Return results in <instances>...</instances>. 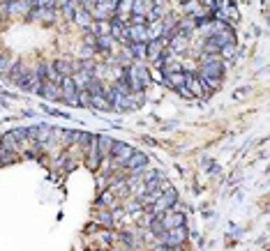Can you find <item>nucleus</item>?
I'll return each instance as SVG.
<instances>
[{
  "mask_svg": "<svg viewBox=\"0 0 270 251\" xmlns=\"http://www.w3.org/2000/svg\"><path fill=\"white\" fill-rule=\"evenodd\" d=\"M187 238H190V233H187L185 224L182 226H176V228H166L164 233L157 235V245H168V247H180L185 245Z\"/></svg>",
  "mask_w": 270,
  "mask_h": 251,
  "instance_id": "nucleus-1",
  "label": "nucleus"
},
{
  "mask_svg": "<svg viewBox=\"0 0 270 251\" xmlns=\"http://www.w3.org/2000/svg\"><path fill=\"white\" fill-rule=\"evenodd\" d=\"M166 46L174 55H182L187 48H190V37L182 35V32H178V28H174V32H171V37H168Z\"/></svg>",
  "mask_w": 270,
  "mask_h": 251,
  "instance_id": "nucleus-2",
  "label": "nucleus"
},
{
  "mask_svg": "<svg viewBox=\"0 0 270 251\" xmlns=\"http://www.w3.org/2000/svg\"><path fill=\"white\" fill-rule=\"evenodd\" d=\"M224 76V62L220 58L198 65V78H222Z\"/></svg>",
  "mask_w": 270,
  "mask_h": 251,
  "instance_id": "nucleus-3",
  "label": "nucleus"
},
{
  "mask_svg": "<svg viewBox=\"0 0 270 251\" xmlns=\"http://www.w3.org/2000/svg\"><path fill=\"white\" fill-rule=\"evenodd\" d=\"M146 164H148V157H146L144 152H136V150H134V155L130 157V159H127L125 164H122V168H125L127 173L138 175V173H144Z\"/></svg>",
  "mask_w": 270,
  "mask_h": 251,
  "instance_id": "nucleus-4",
  "label": "nucleus"
},
{
  "mask_svg": "<svg viewBox=\"0 0 270 251\" xmlns=\"http://www.w3.org/2000/svg\"><path fill=\"white\" fill-rule=\"evenodd\" d=\"M185 88L190 90L194 97H208L210 95L208 90H206V85L201 83V78L194 72H185Z\"/></svg>",
  "mask_w": 270,
  "mask_h": 251,
  "instance_id": "nucleus-5",
  "label": "nucleus"
},
{
  "mask_svg": "<svg viewBox=\"0 0 270 251\" xmlns=\"http://www.w3.org/2000/svg\"><path fill=\"white\" fill-rule=\"evenodd\" d=\"M160 219H162V224H164V231H166V228H176V226H182V224H185V217L180 215V212H176V208L166 210Z\"/></svg>",
  "mask_w": 270,
  "mask_h": 251,
  "instance_id": "nucleus-6",
  "label": "nucleus"
},
{
  "mask_svg": "<svg viewBox=\"0 0 270 251\" xmlns=\"http://www.w3.org/2000/svg\"><path fill=\"white\" fill-rule=\"evenodd\" d=\"M208 39L212 44H215L217 48L226 46V44H234V30H220V32H212V35H208Z\"/></svg>",
  "mask_w": 270,
  "mask_h": 251,
  "instance_id": "nucleus-7",
  "label": "nucleus"
},
{
  "mask_svg": "<svg viewBox=\"0 0 270 251\" xmlns=\"http://www.w3.org/2000/svg\"><path fill=\"white\" fill-rule=\"evenodd\" d=\"M102 164V155H100V150H97V136L90 138V145H88V166L92 171H97Z\"/></svg>",
  "mask_w": 270,
  "mask_h": 251,
  "instance_id": "nucleus-8",
  "label": "nucleus"
},
{
  "mask_svg": "<svg viewBox=\"0 0 270 251\" xmlns=\"http://www.w3.org/2000/svg\"><path fill=\"white\" fill-rule=\"evenodd\" d=\"M130 42H148V25H127Z\"/></svg>",
  "mask_w": 270,
  "mask_h": 251,
  "instance_id": "nucleus-9",
  "label": "nucleus"
},
{
  "mask_svg": "<svg viewBox=\"0 0 270 251\" xmlns=\"http://www.w3.org/2000/svg\"><path fill=\"white\" fill-rule=\"evenodd\" d=\"M40 95H42L44 99H48V102H54V99H60V85H58V83H51V81H46V83H42V90H40Z\"/></svg>",
  "mask_w": 270,
  "mask_h": 251,
  "instance_id": "nucleus-10",
  "label": "nucleus"
},
{
  "mask_svg": "<svg viewBox=\"0 0 270 251\" xmlns=\"http://www.w3.org/2000/svg\"><path fill=\"white\" fill-rule=\"evenodd\" d=\"M127 53L134 60H146V42H127Z\"/></svg>",
  "mask_w": 270,
  "mask_h": 251,
  "instance_id": "nucleus-11",
  "label": "nucleus"
},
{
  "mask_svg": "<svg viewBox=\"0 0 270 251\" xmlns=\"http://www.w3.org/2000/svg\"><path fill=\"white\" fill-rule=\"evenodd\" d=\"M111 46H114V37H111V35L95 37V51H97V53H108Z\"/></svg>",
  "mask_w": 270,
  "mask_h": 251,
  "instance_id": "nucleus-12",
  "label": "nucleus"
},
{
  "mask_svg": "<svg viewBox=\"0 0 270 251\" xmlns=\"http://www.w3.org/2000/svg\"><path fill=\"white\" fill-rule=\"evenodd\" d=\"M95 226L102 228H114V217H111V210H100L95 215Z\"/></svg>",
  "mask_w": 270,
  "mask_h": 251,
  "instance_id": "nucleus-13",
  "label": "nucleus"
},
{
  "mask_svg": "<svg viewBox=\"0 0 270 251\" xmlns=\"http://www.w3.org/2000/svg\"><path fill=\"white\" fill-rule=\"evenodd\" d=\"M88 30H90V32H92V35H95V37L111 35V23H108V21H92Z\"/></svg>",
  "mask_w": 270,
  "mask_h": 251,
  "instance_id": "nucleus-14",
  "label": "nucleus"
},
{
  "mask_svg": "<svg viewBox=\"0 0 270 251\" xmlns=\"http://www.w3.org/2000/svg\"><path fill=\"white\" fill-rule=\"evenodd\" d=\"M104 88H106V85L102 83V78H95V76H90L88 83H86L88 95H104Z\"/></svg>",
  "mask_w": 270,
  "mask_h": 251,
  "instance_id": "nucleus-15",
  "label": "nucleus"
},
{
  "mask_svg": "<svg viewBox=\"0 0 270 251\" xmlns=\"http://www.w3.org/2000/svg\"><path fill=\"white\" fill-rule=\"evenodd\" d=\"M164 37V23L162 18L160 21H152V23H148V42L150 39H162Z\"/></svg>",
  "mask_w": 270,
  "mask_h": 251,
  "instance_id": "nucleus-16",
  "label": "nucleus"
},
{
  "mask_svg": "<svg viewBox=\"0 0 270 251\" xmlns=\"http://www.w3.org/2000/svg\"><path fill=\"white\" fill-rule=\"evenodd\" d=\"M74 23H76L78 28L88 30L90 23H92V16H90V12H86V9H76V14H74Z\"/></svg>",
  "mask_w": 270,
  "mask_h": 251,
  "instance_id": "nucleus-17",
  "label": "nucleus"
},
{
  "mask_svg": "<svg viewBox=\"0 0 270 251\" xmlns=\"http://www.w3.org/2000/svg\"><path fill=\"white\" fill-rule=\"evenodd\" d=\"M54 69L60 74V76H72L74 74L72 72V62H70V60H62V58L54 62Z\"/></svg>",
  "mask_w": 270,
  "mask_h": 251,
  "instance_id": "nucleus-18",
  "label": "nucleus"
},
{
  "mask_svg": "<svg viewBox=\"0 0 270 251\" xmlns=\"http://www.w3.org/2000/svg\"><path fill=\"white\" fill-rule=\"evenodd\" d=\"M26 69H28V67H24V62H21V60H16L14 65H10V69H7V72H10V78H12L14 83H18V78L24 76Z\"/></svg>",
  "mask_w": 270,
  "mask_h": 251,
  "instance_id": "nucleus-19",
  "label": "nucleus"
},
{
  "mask_svg": "<svg viewBox=\"0 0 270 251\" xmlns=\"http://www.w3.org/2000/svg\"><path fill=\"white\" fill-rule=\"evenodd\" d=\"M97 150H100V155H102V159H106L108 157V152H111V143H114V141H111V138L108 136H97Z\"/></svg>",
  "mask_w": 270,
  "mask_h": 251,
  "instance_id": "nucleus-20",
  "label": "nucleus"
},
{
  "mask_svg": "<svg viewBox=\"0 0 270 251\" xmlns=\"http://www.w3.org/2000/svg\"><path fill=\"white\" fill-rule=\"evenodd\" d=\"M160 18H164V7L162 5H152L148 12H146V21H148V23L160 21Z\"/></svg>",
  "mask_w": 270,
  "mask_h": 251,
  "instance_id": "nucleus-21",
  "label": "nucleus"
},
{
  "mask_svg": "<svg viewBox=\"0 0 270 251\" xmlns=\"http://www.w3.org/2000/svg\"><path fill=\"white\" fill-rule=\"evenodd\" d=\"M236 53H238V51H236V42L234 44H226V46H222L220 48V60H226V62H231V60H236Z\"/></svg>",
  "mask_w": 270,
  "mask_h": 251,
  "instance_id": "nucleus-22",
  "label": "nucleus"
},
{
  "mask_svg": "<svg viewBox=\"0 0 270 251\" xmlns=\"http://www.w3.org/2000/svg\"><path fill=\"white\" fill-rule=\"evenodd\" d=\"M90 106L102 108V111H108V108H111V102H108L104 95H90Z\"/></svg>",
  "mask_w": 270,
  "mask_h": 251,
  "instance_id": "nucleus-23",
  "label": "nucleus"
},
{
  "mask_svg": "<svg viewBox=\"0 0 270 251\" xmlns=\"http://www.w3.org/2000/svg\"><path fill=\"white\" fill-rule=\"evenodd\" d=\"M0 148H2V150H12V152H14V150L18 148L16 138H14V134H12V132H7L5 136L0 138Z\"/></svg>",
  "mask_w": 270,
  "mask_h": 251,
  "instance_id": "nucleus-24",
  "label": "nucleus"
},
{
  "mask_svg": "<svg viewBox=\"0 0 270 251\" xmlns=\"http://www.w3.org/2000/svg\"><path fill=\"white\" fill-rule=\"evenodd\" d=\"M97 240H100V249H108V247L114 245V233L108 228H104L102 233L97 235Z\"/></svg>",
  "mask_w": 270,
  "mask_h": 251,
  "instance_id": "nucleus-25",
  "label": "nucleus"
},
{
  "mask_svg": "<svg viewBox=\"0 0 270 251\" xmlns=\"http://www.w3.org/2000/svg\"><path fill=\"white\" fill-rule=\"evenodd\" d=\"M60 9H62V16H65L67 21H74V14H76V2L67 0L65 5H60Z\"/></svg>",
  "mask_w": 270,
  "mask_h": 251,
  "instance_id": "nucleus-26",
  "label": "nucleus"
},
{
  "mask_svg": "<svg viewBox=\"0 0 270 251\" xmlns=\"http://www.w3.org/2000/svg\"><path fill=\"white\" fill-rule=\"evenodd\" d=\"M148 9H150V7H148L146 0H132V14H144V16H146Z\"/></svg>",
  "mask_w": 270,
  "mask_h": 251,
  "instance_id": "nucleus-27",
  "label": "nucleus"
},
{
  "mask_svg": "<svg viewBox=\"0 0 270 251\" xmlns=\"http://www.w3.org/2000/svg\"><path fill=\"white\" fill-rule=\"evenodd\" d=\"M76 104H81V106H86V108H92V106H90L88 90H78V92H76Z\"/></svg>",
  "mask_w": 270,
  "mask_h": 251,
  "instance_id": "nucleus-28",
  "label": "nucleus"
},
{
  "mask_svg": "<svg viewBox=\"0 0 270 251\" xmlns=\"http://www.w3.org/2000/svg\"><path fill=\"white\" fill-rule=\"evenodd\" d=\"M10 65H12V55L7 53V51H2V53H0V72H7Z\"/></svg>",
  "mask_w": 270,
  "mask_h": 251,
  "instance_id": "nucleus-29",
  "label": "nucleus"
},
{
  "mask_svg": "<svg viewBox=\"0 0 270 251\" xmlns=\"http://www.w3.org/2000/svg\"><path fill=\"white\" fill-rule=\"evenodd\" d=\"M130 16H132V18H130V23H127V25H144L146 23L144 14H130Z\"/></svg>",
  "mask_w": 270,
  "mask_h": 251,
  "instance_id": "nucleus-30",
  "label": "nucleus"
},
{
  "mask_svg": "<svg viewBox=\"0 0 270 251\" xmlns=\"http://www.w3.org/2000/svg\"><path fill=\"white\" fill-rule=\"evenodd\" d=\"M95 251H106V249H95Z\"/></svg>",
  "mask_w": 270,
  "mask_h": 251,
  "instance_id": "nucleus-31",
  "label": "nucleus"
}]
</instances>
